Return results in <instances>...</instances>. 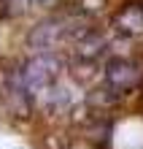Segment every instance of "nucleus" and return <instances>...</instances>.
Wrapping results in <instances>:
<instances>
[{
    "instance_id": "4",
    "label": "nucleus",
    "mask_w": 143,
    "mask_h": 149,
    "mask_svg": "<svg viewBox=\"0 0 143 149\" xmlns=\"http://www.w3.org/2000/svg\"><path fill=\"white\" fill-rule=\"evenodd\" d=\"M113 30L122 38H143V3H130L113 16Z\"/></svg>"
},
{
    "instance_id": "2",
    "label": "nucleus",
    "mask_w": 143,
    "mask_h": 149,
    "mask_svg": "<svg viewBox=\"0 0 143 149\" xmlns=\"http://www.w3.org/2000/svg\"><path fill=\"white\" fill-rule=\"evenodd\" d=\"M22 84L30 92V98H38L43 90H49L51 84L62 81V60L54 52H35V54L22 65Z\"/></svg>"
},
{
    "instance_id": "3",
    "label": "nucleus",
    "mask_w": 143,
    "mask_h": 149,
    "mask_svg": "<svg viewBox=\"0 0 143 149\" xmlns=\"http://www.w3.org/2000/svg\"><path fill=\"white\" fill-rule=\"evenodd\" d=\"M103 81L111 92H116L122 98L143 81V63H138L132 57H111L103 65Z\"/></svg>"
},
{
    "instance_id": "6",
    "label": "nucleus",
    "mask_w": 143,
    "mask_h": 149,
    "mask_svg": "<svg viewBox=\"0 0 143 149\" xmlns=\"http://www.w3.org/2000/svg\"><path fill=\"white\" fill-rule=\"evenodd\" d=\"M62 0H30V8H57Z\"/></svg>"
},
{
    "instance_id": "1",
    "label": "nucleus",
    "mask_w": 143,
    "mask_h": 149,
    "mask_svg": "<svg viewBox=\"0 0 143 149\" xmlns=\"http://www.w3.org/2000/svg\"><path fill=\"white\" fill-rule=\"evenodd\" d=\"M86 33L76 16H51L38 22L27 36V46L32 52H57L65 43H76Z\"/></svg>"
},
{
    "instance_id": "5",
    "label": "nucleus",
    "mask_w": 143,
    "mask_h": 149,
    "mask_svg": "<svg viewBox=\"0 0 143 149\" xmlns=\"http://www.w3.org/2000/svg\"><path fill=\"white\" fill-rule=\"evenodd\" d=\"M0 6H3L8 14H14V16L30 11V0H0Z\"/></svg>"
}]
</instances>
